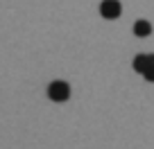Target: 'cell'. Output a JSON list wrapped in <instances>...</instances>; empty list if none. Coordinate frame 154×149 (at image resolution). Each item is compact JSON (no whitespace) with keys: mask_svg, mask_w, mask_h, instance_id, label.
<instances>
[{"mask_svg":"<svg viewBox=\"0 0 154 149\" xmlns=\"http://www.w3.org/2000/svg\"><path fill=\"white\" fill-rule=\"evenodd\" d=\"M48 97L52 102H66L70 97V86L66 82H61V79H57V82H52L48 86Z\"/></svg>","mask_w":154,"mask_h":149,"instance_id":"cell-1","label":"cell"},{"mask_svg":"<svg viewBox=\"0 0 154 149\" xmlns=\"http://www.w3.org/2000/svg\"><path fill=\"white\" fill-rule=\"evenodd\" d=\"M100 14H102V18H106V20H116L122 14V5L118 0H102L100 2Z\"/></svg>","mask_w":154,"mask_h":149,"instance_id":"cell-2","label":"cell"},{"mask_svg":"<svg viewBox=\"0 0 154 149\" xmlns=\"http://www.w3.org/2000/svg\"><path fill=\"white\" fill-rule=\"evenodd\" d=\"M134 34L140 36V39H143V36H149V34H152V25H149L147 20H136L134 23Z\"/></svg>","mask_w":154,"mask_h":149,"instance_id":"cell-3","label":"cell"},{"mask_svg":"<svg viewBox=\"0 0 154 149\" xmlns=\"http://www.w3.org/2000/svg\"><path fill=\"white\" fill-rule=\"evenodd\" d=\"M147 66H149L147 54H136V57H134V70H136V72H140V75H143Z\"/></svg>","mask_w":154,"mask_h":149,"instance_id":"cell-4","label":"cell"},{"mask_svg":"<svg viewBox=\"0 0 154 149\" xmlns=\"http://www.w3.org/2000/svg\"><path fill=\"white\" fill-rule=\"evenodd\" d=\"M147 59H149V66L145 68L143 77L147 79V82H154V54H147Z\"/></svg>","mask_w":154,"mask_h":149,"instance_id":"cell-5","label":"cell"}]
</instances>
